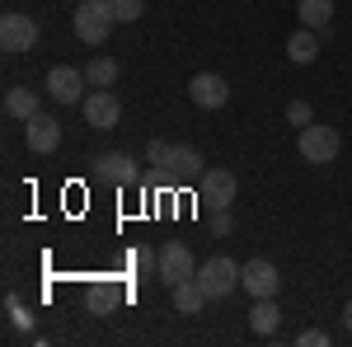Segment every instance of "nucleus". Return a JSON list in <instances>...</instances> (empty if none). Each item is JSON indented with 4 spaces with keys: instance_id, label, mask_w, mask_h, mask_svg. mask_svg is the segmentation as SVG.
<instances>
[{
    "instance_id": "f257e3e1",
    "label": "nucleus",
    "mask_w": 352,
    "mask_h": 347,
    "mask_svg": "<svg viewBox=\"0 0 352 347\" xmlns=\"http://www.w3.org/2000/svg\"><path fill=\"white\" fill-rule=\"evenodd\" d=\"M76 24V38L89 43V47H104L109 33L118 28V14H113V0H80V10L71 14Z\"/></svg>"
},
{
    "instance_id": "f03ea898",
    "label": "nucleus",
    "mask_w": 352,
    "mask_h": 347,
    "mask_svg": "<svg viewBox=\"0 0 352 347\" xmlns=\"http://www.w3.org/2000/svg\"><path fill=\"white\" fill-rule=\"evenodd\" d=\"M296 150H300V160H305V164H329L338 150H343V136H338V127L310 122V127H300Z\"/></svg>"
},
{
    "instance_id": "7ed1b4c3",
    "label": "nucleus",
    "mask_w": 352,
    "mask_h": 347,
    "mask_svg": "<svg viewBox=\"0 0 352 347\" xmlns=\"http://www.w3.org/2000/svg\"><path fill=\"white\" fill-rule=\"evenodd\" d=\"M240 272L244 267L235 263V258L217 254V258H207V263L197 267V282H202V291L212 295V300H221V295H230L235 287H240Z\"/></svg>"
},
{
    "instance_id": "20e7f679",
    "label": "nucleus",
    "mask_w": 352,
    "mask_h": 347,
    "mask_svg": "<svg viewBox=\"0 0 352 347\" xmlns=\"http://www.w3.org/2000/svg\"><path fill=\"white\" fill-rule=\"evenodd\" d=\"M0 47H5L10 56L33 52V47H38V19H28V14H19V10L0 14Z\"/></svg>"
},
{
    "instance_id": "39448f33",
    "label": "nucleus",
    "mask_w": 352,
    "mask_h": 347,
    "mask_svg": "<svg viewBox=\"0 0 352 347\" xmlns=\"http://www.w3.org/2000/svg\"><path fill=\"white\" fill-rule=\"evenodd\" d=\"M160 258H155V277H160L164 287H179V282H188L192 272V254H188V244H179V240H169V244H160L155 249Z\"/></svg>"
},
{
    "instance_id": "423d86ee",
    "label": "nucleus",
    "mask_w": 352,
    "mask_h": 347,
    "mask_svg": "<svg viewBox=\"0 0 352 347\" xmlns=\"http://www.w3.org/2000/svg\"><path fill=\"white\" fill-rule=\"evenodd\" d=\"M235 188H240V179L230 174V169H207L202 174V183H197V202H207L212 212H230V202H235Z\"/></svg>"
},
{
    "instance_id": "0eeeda50",
    "label": "nucleus",
    "mask_w": 352,
    "mask_h": 347,
    "mask_svg": "<svg viewBox=\"0 0 352 347\" xmlns=\"http://www.w3.org/2000/svg\"><path fill=\"white\" fill-rule=\"evenodd\" d=\"M85 89H89V80H85V71H76V66H52L47 71V94H52L56 104H85Z\"/></svg>"
},
{
    "instance_id": "6e6552de",
    "label": "nucleus",
    "mask_w": 352,
    "mask_h": 347,
    "mask_svg": "<svg viewBox=\"0 0 352 347\" xmlns=\"http://www.w3.org/2000/svg\"><path fill=\"white\" fill-rule=\"evenodd\" d=\"M85 127H99V132H109V127H118V117H122V104L113 99V89H89L85 94Z\"/></svg>"
},
{
    "instance_id": "1a4fd4ad",
    "label": "nucleus",
    "mask_w": 352,
    "mask_h": 347,
    "mask_svg": "<svg viewBox=\"0 0 352 347\" xmlns=\"http://www.w3.org/2000/svg\"><path fill=\"white\" fill-rule=\"evenodd\" d=\"M24 141L33 155H52L56 146H61V122H56L52 113H33L24 122Z\"/></svg>"
},
{
    "instance_id": "9d476101",
    "label": "nucleus",
    "mask_w": 352,
    "mask_h": 347,
    "mask_svg": "<svg viewBox=\"0 0 352 347\" xmlns=\"http://www.w3.org/2000/svg\"><path fill=\"white\" fill-rule=\"evenodd\" d=\"M240 287L254 300H263V295H277L282 291V277H277V267L268 263V258H249L244 263V272H240Z\"/></svg>"
},
{
    "instance_id": "9b49d317",
    "label": "nucleus",
    "mask_w": 352,
    "mask_h": 347,
    "mask_svg": "<svg viewBox=\"0 0 352 347\" xmlns=\"http://www.w3.org/2000/svg\"><path fill=\"white\" fill-rule=\"evenodd\" d=\"M94 179H104L113 188H132L136 183V160L122 155V150H104V155H94Z\"/></svg>"
},
{
    "instance_id": "f8f14e48",
    "label": "nucleus",
    "mask_w": 352,
    "mask_h": 347,
    "mask_svg": "<svg viewBox=\"0 0 352 347\" xmlns=\"http://www.w3.org/2000/svg\"><path fill=\"white\" fill-rule=\"evenodd\" d=\"M188 99L197 108H226L230 104V85L221 80V76H212V71H202V76L188 80Z\"/></svg>"
},
{
    "instance_id": "ddd939ff",
    "label": "nucleus",
    "mask_w": 352,
    "mask_h": 347,
    "mask_svg": "<svg viewBox=\"0 0 352 347\" xmlns=\"http://www.w3.org/2000/svg\"><path fill=\"white\" fill-rule=\"evenodd\" d=\"M169 295H174V310H179V315H197V310H202V305L212 300V295L202 291V282H197V272H192L188 282H179V287H169Z\"/></svg>"
},
{
    "instance_id": "4468645a",
    "label": "nucleus",
    "mask_w": 352,
    "mask_h": 347,
    "mask_svg": "<svg viewBox=\"0 0 352 347\" xmlns=\"http://www.w3.org/2000/svg\"><path fill=\"white\" fill-rule=\"evenodd\" d=\"M164 174H174V179H192V174H197V179H202L207 169H202V155H197L192 146H174L169 160H164Z\"/></svg>"
},
{
    "instance_id": "2eb2a0df",
    "label": "nucleus",
    "mask_w": 352,
    "mask_h": 347,
    "mask_svg": "<svg viewBox=\"0 0 352 347\" xmlns=\"http://www.w3.org/2000/svg\"><path fill=\"white\" fill-rule=\"evenodd\" d=\"M5 113L19 117V122H28V117L43 113V108H38V94H33L28 85H10V89H5Z\"/></svg>"
},
{
    "instance_id": "dca6fc26",
    "label": "nucleus",
    "mask_w": 352,
    "mask_h": 347,
    "mask_svg": "<svg viewBox=\"0 0 352 347\" xmlns=\"http://www.w3.org/2000/svg\"><path fill=\"white\" fill-rule=\"evenodd\" d=\"M277 324H282V310H277V295H263V300H254V310H249V328L254 333H277Z\"/></svg>"
},
{
    "instance_id": "f3484780",
    "label": "nucleus",
    "mask_w": 352,
    "mask_h": 347,
    "mask_svg": "<svg viewBox=\"0 0 352 347\" xmlns=\"http://www.w3.org/2000/svg\"><path fill=\"white\" fill-rule=\"evenodd\" d=\"M296 14H300V24H305V28L324 33V28L333 24V0H300Z\"/></svg>"
},
{
    "instance_id": "a211bd4d",
    "label": "nucleus",
    "mask_w": 352,
    "mask_h": 347,
    "mask_svg": "<svg viewBox=\"0 0 352 347\" xmlns=\"http://www.w3.org/2000/svg\"><path fill=\"white\" fill-rule=\"evenodd\" d=\"M287 56L296 61V66H310L315 56H320V38H315V28H300L287 38Z\"/></svg>"
},
{
    "instance_id": "6ab92c4d",
    "label": "nucleus",
    "mask_w": 352,
    "mask_h": 347,
    "mask_svg": "<svg viewBox=\"0 0 352 347\" xmlns=\"http://www.w3.org/2000/svg\"><path fill=\"white\" fill-rule=\"evenodd\" d=\"M85 80H89V89H113V85H118V61L99 52L89 66H85Z\"/></svg>"
},
{
    "instance_id": "aec40b11",
    "label": "nucleus",
    "mask_w": 352,
    "mask_h": 347,
    "mask_svg": "<svg viewBox=\"0 0 352 347\" xmlns=\"http://www.w3.org/2000/svg\"><path fill=\"white\" fill-rule=\"evenodd\" d=\"M5 315H10V328H19V333L33 328V315L24 310V300H19V295H5Z\"/></svg>"
},
{
    "instance_id": "412c9836",
    "label": "nucleus",
    "mask_w": 352,
    "mask_h": 347,
    "mask_svg": "<svg viewBox=\"0 0 352 347\" xmlns=\"http://www.w3.org/2000/svg\"><path fill=\"white\" fill-rule=\"evenodd\" d=\"M113 14H118V24H136L146 14V0H113Z\"/></svg>"
},
{
    "instance_id": "4be33fe9",
    "label": "nucleus",
    "mask_w": 352,
    "mask_h": 347,
    "mask_svg": "<svg viewBox=\"0 0 352 347\" xmlns=\"http://www.w3.org/2000/svg\"><path fill=\"white\" fill-rule=\"evenodd\" d=\"M287 122H292V127H310V122H315L310 104H305V99H292V104H287Z\"/></svg>"
},
{
    "instance_id": "5701e85b",
    "label": "nucleus",
    "mask_w": 352,
    "mask_h": 347,
    "mask_svg": "<svg viewBox=\"0 0 352 347\" xmlns=\"http://www.w3.org/2000/svg\"><path fill=\"white\" fill-rule=\"evenodd\" d=\"M155 258H160V254H151V249L141 244V249H132V254H127V267H136V272H151V267H155Z\"/></svg>"
},
{
    "instance_id": "b1692460",
    "label": "nucleus",
    "mask_w": 352,
    "mask_h": 347,
    "mask_svg": "<svg viewBox=\"0 0 352 347\" xmlns=\"http://www.w3.org/2000/svg\"><path fill=\"white\" fill-rule=\"evenodd\" d=\"M169 150H174L169 141H151V146H146V164H155V169H164V160H169Z\"/></svg>"
},
{
    "instance_id": "393cba45",
    "label": "nucleus",
    "mask_w": 352,
    "mask_h": 347,
    "mask_svg": "<svg viewBox=\"0 0 352 347\" xmlns=\"http://www.w3.org/2000/svg\"><path fill=\"white\" fill-rule=\"evenodd\" d=\"M109 305H113V295L104 291V287H89V315H104Z\"/></svg>"
},
{
    "instance_id": "a878e982",
    "label": "nucleus",
    "mask_w": 352,
    "mask_h": 347,
    "mask_svg": "<svg viewBox=\"0 0 352 347\" xmlns=\"http://www.w3.org/2000/svg\"><path fill=\"white\" fill-rule=\"evenodd\" d=\"M296 343H300V347H324V343H329V333H320V328H305Z\"/></svg>"
},
{
    "instance_id": "bb28decb",
    "label": "nucleus",
    "mask_w": 352,
    "mask_h": 347,
    "mask_svg": "<svg viewBox=\"0 0 352 347\" xmlns=\"http://www.w3.org/2000/svg\"><path fill=\"white\" fill-rule=\"evenodd\" d=\"M212 225H217V235H230V212H212Z\"/></svg>"
},
{
    "instance_id": "cd10ccee",
    "label": "nucleus",
    "mask_w": 352,
    "mask_h": 347,
    "mask_svg": "<svg viewBox=\"0 0 352 347\" xmlns=\"http://www.w3.org/2000/svg\"><path fill=\"white\" fill-rule=\"evenodd\" d=\"M343 324H348V328H352V300H348V305H343Z\"/></svg>"
}]
</instances>
